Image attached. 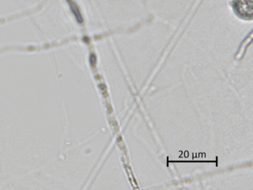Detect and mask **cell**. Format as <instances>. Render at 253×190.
<instances>
[{
	"label": "cell",
	"instance_id": "cell-1",
	"mask_svg": "<svg viewBox=\"0 0 253 190\" xmlns=\"http://www.w3.org/2000/svg\"><path fill=\"white\" fill-rule=\"evenodd\" d=\"M232 5L238 16L244 19H252L253 0H232Z\"/></svg>",
	"mask_w": 253,
	"mask_h": 190
}]
</instances>
